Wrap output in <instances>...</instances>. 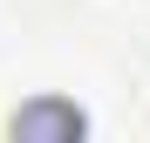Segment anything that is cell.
<instances>
[{
	"label": "cell",
	"instance_id": "6da1fadb",
	"mask_svg": "<svg viewBox=\"0 0 150 143\" xmlns=\"http://www.w3.org/2000/svg\"><path fill=\"white\" fill-rule=\"evenodd\" d=\"M7 130L14 136H82V109L75 102H34V109H21Z\"/></svg>",
	"mask_w": 150,
	"mask_h": 143
}]
</instances>
